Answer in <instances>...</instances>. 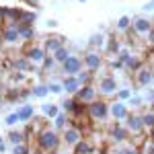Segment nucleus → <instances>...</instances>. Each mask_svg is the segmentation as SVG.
Wrapping results in <instances>:
<instances>
[{"label":"nucleus","instance_id":"4c0bfd02","mask_svg":"<svg viewBox=\"0 0 154 154\" xmlns=\"http://www.w3.org/2000/svg\"><path fill=\"white\" fill-rule=\"evenodd\" d=\"M17 121H19V117H17V113H11V115H6V123H8V125H14Z\"/></svg>","mask_w":154,"mask_h":154},{"label":"nucleus","instance_id":"f3484780","mask_svg":"<svg viewBox=\"0 0 154 154\" xmlns=\"http://www.w3.org/2000/svg\"><path fill=\"white\" fill-rule=\"evenodd\" d=\"M80 86H82V84L78 82V78H76V76H64L62 88H66V93H70V95H76Z\"/></svg>","mask_w":154,"mask_h":154},{"label":"nucleus","instance_id":"c9c22d12","mask_svg":"<svg viewBox=\"0 0 154 154\" xmlns=\"http://www.w3.org/2000/svg\"><path fill=\"white\" fill-rule=\"evenodd\" d=\"M121 154H140V148L138 146H125V148H121Z\"/></svg>","mask_w":154,"mask_h":154},{"label":"nucleus","instance_id":"1a4fd4ad","mask_svg":"<svg viewBox=\"0 0 154 154\" xmlns=\"http://www.w3.org/2000/svg\"><path fill=\"white\" fill-rule=\"evenodd\" d=\"M25 58L29 60L31 64H43L45 58H48V54H45V49L39 48V45H29L27 51H25Z\"/></svg>","mask_w":154,"mask_h":154},{"label":"nucleus","instance_id":"ddd939ff","mask_svg":"<svg viewBox=\"0 0 154 154\" xmlns=\"http://www.w3.org/2000/svg\"><path fill=\"white\" fill-rule=\"evenodd\" d=\"M128 105L125 103H121V101H117V103H111L109 105V115L115 119V121H121V119L128 117Z\"/></svg>","mask_w":154,"mask_h":154},{"label":"nucleus","instance_id":"de8ad7c7","mask_svg":"<svg viewBox=\"0 0 154 154\" xmlns=\"http://www.w3.org/2000/svg\"><path fill=\"white\" fill-rule=\"evenodd\" d=\"M0 99H2V95H0Z\"/></svg>","mask_w":154,"mask_h":154},{"label":"nucleus","instance_id":"6e6552de","mask_svg":"<svg viewBox=\"0 0 154 154\" xmlns=\"http://www.w3.org/2000/svg\"><path fill=\"white\" fill-rule=\"evenodd\" d=\"M74 99H78L80 103L88 105V103L97 101V88L93 86V84H82V86L78 88V93H76V97H74Z\"/></svg>","mask_w":154,"mask_h":154},{"label":"nucleus","instance_id":"9d476101","mask_svg":"<svg viewBox=\"0 0 154 154\" xmlns=\"http://www.w3.org/2000/svg\"><path fill=\"white\" fill-rule=\"evenodd\" d=\"M21 37H19V29L17 25H8L2 29V43L4 45H19Z\"/></svg>","mask_w":154,"mask_h":154},{"label":"nucleus","instance_id":"49530a36","mask_svg":"<svg viewBox=\"0 0 154 154\" xmlns=\"http://www.w3.org/2000/svg\"><path fill=\"white\" fill-rule=\"evenodd\" d=\"M25 2H29V4H37L39 0H25Z\"/></svg>","mask_w":154,"mask_h":154},{"label":"nucleus","instance_id":"20e7f679","mask_svg":"<svg viewBox=\"0 0 154 154\" xmlns=\"http://www.w3.org/2000/svg\"><path fill=\"white\" fill-rule=\"evenodd\" d=\"M82 140V130L80 128H76V125H68L66 130H62V142L66 144V146H76V144Z\"/></svg>","mask_w":154,"mask_h":154},{"label":"nucleus","instance_id":"4468645a","mask_svg":"<svg viewBox=\"0 0 154 154\" xmlns=\"http://www.w3.org/2000/svg\"><path fill=\"white\" fill-rule=\"evenodd\" d=\"M109 136H111V140H113V142H117V144L130 140V131L125 130L123 125H119V123H115V125L109 130Z\"/></svg>","mask_w":154,"mask_h":154},{"label":"nucleus","instance_id":"39448f33","mask_svg":"<svg viewBox=\"0 0 154 154\" xmlns=\"http://www.w3.org/2000/svg\"><path fill=\"white\" fill-rule=\"evenodd\" d=\"M82 58H78V56H68V60L62 64V72H64V76H76L78 72H82Z\"/></svg>","mask_w":154,"mask_h":154},{"label":"nucleus","instance_id":"2f4dec72","mask_svg":"<svg viewBox=\"0 0 154 154\" xmlns=\"http://www.w3.org/2000/svg\"><path fill=\"white\" fill-rule=\"evenodd\" d=\"M91 76H93V72H78L76 74V78H78V82L80 84H91Z\"/></svg>","mask_w":154,"mask_h":154},{"label":"nucleus","instance_id":"e433bc0d","mask_svg":"<svg viewBox=\"0 0 154 154\" xmlns=\"http://www.w3.org/2000/svg\"><path fill=\"white\" fill-rule=\"evenodd\" d=\"M140 154H154V146L150 142H146L142 148H140Z\"/></svg>","mask_w":154,"mask_h":154},{"label":"nucleus","instance_id":"9b49d317","mask_svg":"<svg viewBox=\"0 0 154 154\" xmlns=\"http://www.w3.org/2000/svg\"><path fill=\"white\" fill-rule=\"evenodd\" d=\"M125 130L130 131V134L140 136V134L144 131V128H142V117H140L138 113H128V117H125Z\"/></svg>","mask_w":154,"mask_h":154},{"label":"nucleus","instance_id":"a19ab883","mask_svg":"<svg viewBox=\"0 0 154 154\" xmlns=\"http://www.w3.org/2000/svg\"><path fill=\"white\" fill-rule=\"evenodd\" d=\"M4 17H6V8L0 6V21H4Z\"/></svg>","mask_w":154,"mask_h":154},{"label":"nucleus","instance_id":"37998d69","mask_svg":"<svg viewBox=\"0 0 154 154\" xmlns=\"http://www.w3.org/2000/svg\"><path fill=\"white\" fill-rule=\"evenodd\" d=\"M144 11H154V0H152V2H148V4L144 6Z\"/></svg>","mask_w":154,"mask_h":154},{"label":"nucleus","instance_id":"58836bf2","mask_svg":"<svg viewBox=\"0 0 154 154\" xmlns=\"http://www.w3.org/2000/svg\"><path fill=\"white\" fill-rule=\"evenodd\" d=\"M140 103H142L140 97H130V105H140Z\"/></svg>","mask_w":154,"mask_h":154},{"label":"nucleus","instance_id":"cd10ccee","mask_svg":"<svg viewBox=\"0 0 154 154\" xmlns=\"http://www.w3.org/2000/svg\"><path fill=\"white\" fill-rule=\"evenodd\" d=\"M8 142H11L12 146L23 144L25 142V131H11V134H8Z\"/></svg>","mask_w":154,"mask_h":154},{"label":"nucleus","instance_id":"b1692460","mask_svg":"<svg viewBox=\"0 0 154 154\" xmlns=\"http://www.w3.org/2000/svg\"><path fill=\"white\" fill-rule=\"evenodd\" d=\"M41 111H43V115H45V117H51V119L60 113L58 105H54V103H45V105H41Z\"/></svg>","mask_w":154,"mask_h":154},{"label":"nucleus","instance_id":"f8f14e48","mask_svg":"<svg viewBox=\"0 0 154 154\" xmlns=\"http://www.w3.org/2000/svg\"><path fill=\"white\" fill-rule=\"evenodd\" d=\"M99 93L101 95H115L117 93V80L113 78V76H103L101 80H99Z\"/></svg>","mask_w":154,"mask_h":154},{"label":"nucleus","instance_id":"aec40b11","mask_svg":"<svg viewBox=\"0 0 154 154\" xmlns=\"http://www.w3.org/2000/svg\"><path fill=\"white\" fill-rule=\"evenodd\" d=\"M17 29H19V37H21V39H25V41H31V39L35 37L33 27H27V25H17Z\"/></svg>","mask_w":154,"mask_h":154},{"label":"nucleus","instance_id":"7c9ffc66","mask_svg":"<svg viewBox=\"0 0 154 154\" xmlns=\"http://www.w3.org/2000/svg\"><path fill=\"white\" fill-rule=\"evenodd\" d=\"M130 27H131V19L130 17H121V19L117 21V29L119 31H128Z\"/></svg>","mask_w":154,"mask_h":154},{"label":"nucleus","instance_id":"dca6fc26","mask_svg":"<svg viewBox=\"0 0 154 154\" xmlns=\"http://www.w3.org/2000/svg\"><path fill=\"white\" fill-rule=\"evenodd\" d=\"M152 80H154V72L150 70V68L142 66L140 70H136V82L140 84V86H148Z\"/></svg>","mask_w":154,"mask_h":154},{"label":"nucleus","instance_id":"a878e982","mask_svg":"<svg viewBox=\"0 0 154 154\" xmlns=\"http://www.w3.org/2000/svg\"><path fill=\"white\" fill-rule=\"evenodd\" d=\"M68 56H70V51L66 49V45L64 48H60L56 54H51V58H54V62H60V64H64L66 60H68Z\"/></svg>","mask_w":154,"mask_h":154},{"label":"nucleus","instance_id":"bb28decb","mask_svg":"<svg viewBox=\"0 0 154 154\" xmlns=\"http://www.w3.org/2000/svg\"><path fill=\"white\" fill-rule=\"evenodd\" d=\"M91 48L103 49V48H105V35H103V33H97V35H93V37H91Z\"/></svg>","mask_w":154,"mask_h":154},{"label":"nucleus","instance_id":"473e14b6","mask_svg":"<svg viewBox=\"0 0 154 154\" xmlns=\"http://www.w3.org/2000/svg\"><path fill=\"white\" fill-rule=\"evenodd\" d=\"M107 51L109 54H119V41L113 37V39H109V43H107Z\"/></svg>","mask_w":154,"mask_h":154},{"label":"nucleus","instance_id":"0eeeda50","mask_svg":"<svg viewBox=\"0 0 154 154\" xmlns=\"http://www.w3.org/2000/svg\"><path fill=\"white\" fill-rule=\"evenodd\" d=\"M150 29H152V21H148V19H136V21H131V33L136 37H146L150 33Z\"/></svg>","mask_w":154,"mask_h":154},{"label":"nucleus","instance_id":"c85d7f7f","mask_svg":"<svg viewBox=\"0 0 154 154\" xmlns=\"http://www.w3.org/2000/svg\"><path fill=\"white\" fill-rule=\"evenodd\" d=\"M11 154H31V146L27 142H23V144H17L14 148H12V152Z\"/></svg>","mask_w":154,"mask_h":154},{"label":"nucleus","instance_id":"412c9836","mask_svg":"<svg viewBox=\"0 0 154 154\" xmlns=\"http://www.w3.org/2000/svg\"><path fill=\"white\" fill-rule=\"evenodd\" d=\"M33 105H25V107H21L19 111H17V117H19V121H29V119L33 117Z\"/></svg>","mask_w":154,"mask_h":154},{"label":"nucleus","instance_id":"f257e3e1","mask_svg":"<svg viewBox=\"0 0 154 154\" xmlns=\"http://www.w3.org/2000/svg\"><path fill=\"white\" fill-rule=\"evenodd\" d=\"M60 142H62V136H60L56 130H49V128H43V130L37 134V148L41 152H54L58 150Z\"/></svg>","mask_w":154,"mask_h":154},{"label":"nucleus","instance_id":"4be33fe9","mask_svg":"<svg viewBox=\"0 0 154 154\" xmlns=\"http://www.w3.org/2000/svg\"><path fill=\"white\" fill-rule=\"evenodd\" d=\"M54 121H56V131H58V130H66V128L70 125V117H68V113H58V115L54 117Z\"/></svg>","mask_w":154,"mask_h":154},{"label":"nucleus","instance_id":"72a5a7b5","mask_svg":"<svg viewBox=\"0 0 154 154\" xmlns=\"http://www.w3.org/2000/svg\"><path fill=\"white\" fill-rule=\"evenodd\" d=\"M130 97H131L130 88H117V99L119 101H125V99H130Z\"/></svg>","mask_w":154,"mask_h":154},{"label":"nucleus","instance_id":"2eb2a0df","mask_svg":"<svg viewBox=\"0 0 154 154\" xmlns=\"http://www.w3.org/2000/svg\"><path fill=\"white\" fill-rule=\"evenodd\" d=\"M60 48H64V37L62 35H49L45 39V45H43L45 54H56Z\"/></svg>","mask_w":154,"mask_h":154},{"label":"nucleus","instance_id":"a211bd4d","mask_svg":"<svg viewBox=\"0 0 154 154\" xmlns=\"http://www.w3.org/2000/svg\"><path fill=\"white\" fill-rule=\"evenodd\" d=\"M142 117V128L144 131H154V109H150V111H146V113H142L140 115Z\"/></svg>","mask_w":154,"mask_h":154},{"label":"nucleus","instance_id":"c03bdc74","mask_svg":"<svg viewBox=\"0 0 154 154\" xmlns=\"http://www.w3.org/2000/svg\"><path fill=\"white\" fill-rule=\"evenodd\" d=\"M48 27L49 29H56L58 27V21H48Z\"/></svg>","mask_w":154,"mask_h":154},{"label":"nucleus","instance_id":"79ce46f5","mask_svg":"<svg viewBox=\"0 0 154 154\" xmlns=\"http://www.w3.org/2000/svg\"><path fill=\"white\" fill-rule=\"evenodd\" d=\"M148 41H150V43H154V29H150V33H148Z\"/></svg>","mask_w":154,"mask_h":154},{"label":"nucleus","instance_id":"c756f323","mask_svg":"<svg viewBox=\"0 0 154 154\" xmlns=\"http://www.w3.org/2000/svg\"><path fill=\"white\" fill-rule=\"evenodd\" d=\"M74 107H76V99H66V101L62 103V109H64V113H68V115H70L72 111H74Z\"/></svg>","mask_w":154,"mask_h":154},{"label":"nucleus","instance_id":"5701e85b","mask_svg":"<svg viewBox=\"0 0 154 154\" xmlns=\"http://www.w3.org/2000/svg\"><path fill=\"white\" fill-rule=\"evenodd\" d=\"M72 154H93V146H91V144L82 138L80 142L74 146V152H72Z\"/></svg>","mask_w":154,"mask_h":154},{"label":"nucleus","instance_id":"6ab92c4d","mask_svg":"<svg viewBox=\"0 0 154 154\" xmlns=\"http://www.w3.org/2000/svg\"><path fill=\"white\" fill-rule=\"evenodd\" d=\"M12 66H14V70H17V72H27V70L33 68V64L25 58V56H23V58H14V60H12Z\"/></svg>","mask_w":154,"mask_h":154},{"label":"nucleus","instance_id":"393cba45","mask_svg":"<svg viewBox=\"0 0 154 154\" xmlns=\"http://www.w3.org/2000/svg\"><path fill=\"white\" fill-rule=\"evenodd\" d=\"M31 95H33V97H39V99L48 97V95H49L48 84H37V86H33V88H31Z\"/></svg>","mask_w":154,"mask_h":154},{"label":"nucleus","instance_id":"7ed1b4c3","mask_svg":"<svg viewBox=\"0 0 154 154\" xmlns=\"http://www.w3.org/2000/svg\"><path fill=\"white\" fill-rule=\"evenodd\" d=\"M82 64L86 66L88 72L101 70V68H103V56H101V51H99V49H88L82 56Z\"/></svg>","mask_w":154,"mask_h":154},{"label":"nucleus","instance_id":"ea45409f","mask_svg":"<svg viewBox=\"0 0 154 154\" xmlns=\"http://www.w3.org/2000/svg\"><path fill=\"white\" fill-rule=\"evenodd\" d=\"M111 68H123V64L119 60H115V62H111Z\"/></svg>","mask_w":154,"mask_h":154},{"label":"nucleus","instance_id":"f03ea898","mask_svg":"<svg viewBox=\"0 0 154 154\" xmlns=\"http://www.w3.org/2000/svg\"><path fill=\"white\" fill-rule=\"evenodd\" d=\"M86 115L91 121H105L109 117V103L105 101H93L86 105Z\"/></svg>","mask_w":154,"mask_h":154},{"label":"nucleus","instance_id":"423d86ee","mask_svg":"<svg viewBox=\"0 0 154 154\" xmlns=\"http://www.w3.org/2000/svg\"><path fill=\"white\" fill-rule=\"evenodd\" d=\"M117 58H119V62L123 64V68H128V70H131V72H136V70H140L142 68V60L140 58H136V56H131L130 51H119L117 54Z\"/></svg>","mask_w":154,"mask_h":154},{"label":"nucleus","instance_id":"a18cd8bd","mask_svg":"<svg viewBox=\"0 0 154 154\" xmlns=\"http://www.w3.org/2000/svg\"><path fill=\"white\" fill-rule=\"evenodd\" d=\"M4 150H6V146H4V140L0 138V152H4Z\"/></svg>","mask_w":154,"mask_h":154},{"label":"nucleus","instance_id":"f704fd0d","mask_svg":"<svg viewBox=\"0 0 154 154\" xmlns=\"http://www.w3.org/2000/svg\"><path fill=\"white\" fill-rule=\"evenodd\" d=\"M48 88H49V93H54V95H60V93L64 91V88H62V84H58V82H49Z\"/></svg>","mask_w":154,"mask_h":154}]
</instances>
